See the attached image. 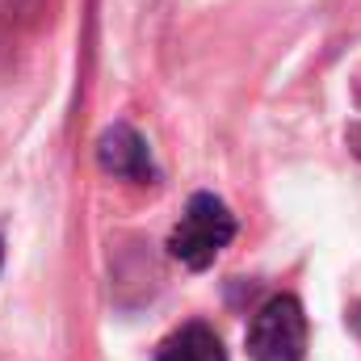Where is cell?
Wrapping results in <instances>:
<instances>
[{
	"label": "cell",
	"mask_w": 361,
	"mask_h": 361,
	"mask_svg": "<svg viewBox=\"0 0 361 361\" xmlns=\"http://www.w3.org/2000/svg\"><path fill=\"white\" fill-rule=\"evenodd\" d=\"M97 164L109 173V177L135 180V185H156L160 169L152 160V147L147 139L130 126V122H114L101 139H97Z\"/></svg>",
	"instance_id": "3"
},
{
	"label": "cell",
	"mask_w": 361,
	"mask_h": 361,
	"mask_svg": "<svg viewBox=\"0 0 361 361\" xmlns=\"http://www.w3.org/2000/svg\"><path fill=\"white\" fill-rule=\"evenodd\" d=\"M235 240V214L214 193H193L185 202V214L169 235V252L185 269H210L214 257Z\"/></svg>",
	"instance_id": "1"
},
{
	"label": "cell",
	"mask_w": 361,
	"mask_h": 361,
	"mask_svg": "<svg viewBox=\"0 0 361 361\" xmlns=\"http://www.w3.org/2000/svg\"><path fill=\"white\" fill-rule=\"evenodd\" d=\"M0 265H4V240H0Z\"/></svg>",
	"instance_id": "5"
},
{
	"label": "cell",
	"mask_w": 361,
	"mask_h": 361,
	"mask_svg": "<svg viewBox=\"0 0 361 361\" xmlns=\"http://www.w3.org/2000/svg\"><path fill=\"white\" fill-rule=\"evenodd\" d=\"M156 361H227V349L210 324H185L160 341Z\"/></svg>",
	"instance_id": "4"
},
{
	"label": "cell",
	"mask_w": 361,
	"mask_h": 361,
	"mask_svg": "<svg viewBox=\"0 0 361 361\" xmlns=\"http://www.w3.org/2000/svg\"><path fill=\"white\" fill-rule=\"evenodd\" d=\"M248 357L252 361H302L307 357V311L294 294H273L257 307L248 324Z\"/></svg>",
	"instance_id": "2"
}]
</instances>
